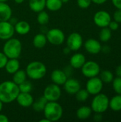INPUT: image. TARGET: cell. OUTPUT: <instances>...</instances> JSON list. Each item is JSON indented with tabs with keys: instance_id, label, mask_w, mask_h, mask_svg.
Wrapping results in <instances>:
<instances>
[{
	"instance_id": "6da1fadb",
	"label": "cell",
	"mask_w": 121,
	"mask_h": 122,
	"mask_svg": "<svg viewBox=\"0 0 121 122\" xmlns=\"http://www.w3.org/2000/svg\"><path fill=\"white\" fill-rule=\"evenodd\" d=\"M19 93V86L13 81H4L0 84V101L3 104L16 101Z\"/></svg>"
},
{
	"instance_id": "7a4b0ae2",
	"label": "cell",
	"mask_w": 121,
	"mask_h": 122,
	"mask_svg": "<svg viewBox=\"0 0 121 122\" xmlns=\"http://www.w3.org/2000/svg\"><path fill=\"white\" fill-rule=\"evenodd\" d=\"M22 51V44L19 39L10 38L6 40L3 46V53L8 59H18Z\"/></svg>"
},
{
	"instance_id": "3957f363",
	"label": "cell",
	"mask_w": 121,
	"mask_h": 122,
	"mask_svg": "<svg viewBox=\"0 0 121 122\" xmlns=\"http://www.w3.org/2000/svg\"><path fill=\"white\" fill-rule=\"evenodd\" d=\"M25 71L27 77L29 79L32 80H39L45 76L47 69L44 63L39 61H34L28 64Z\"/></svg>"
},
{
	"instance_id": "277c9868",
	"label": "cell",
	"mask_w": 121,
	"mask_h": 122,
	"mask_svg": "<svg viewBox=\"0 0 121 122\" xmlns=\"http://www.w3.org/2000/svg\"><path fill=\"white\" fill-rule=\"evenodd\" d=\"M43 112L44 117L48 119L50 122H57L61 119L63 109L57 102H48Z\"/></svg>"
},
{
	"instance_id": "5b68a950",
	"label": "cell",
	"mask_w": 121,
	"mask_h": 122,
	"mask_svg": "<svg viewBox=\"0 0 121 122\" xmlns=\"http://www.w3.org/2000/svg\"><path fill=\"white\" fill-rule=\"evenodd\" d=\"M91 108L95 113H104L109 108V98L105 94L102 93L94 95Z\"/></svg>"
},
{
	"instance_id": "8992f818",
	"label": "cell",
	"mask_w": 121,
	"mask_h": 122,
	"mask_svg": "<svg viewBox=\"0 0 121 122\" xmlns=\"http://www.w3.org/2000/svg\"><path fill=\"white\" fill-rule=\"evenodd\" d=\"M47 41L54 46L61 45L65 41V34L63 31L58 28L48 29L46 34Z\"/></svg>"
},
{
	"instance_id": "52a82bcc",
	"label": "cell",
	"mask_w": 121,
	"mask_h": 122,
	"mask_svg": "<svg viewBox=\"0 0 121 122\" xmlns=\"http://www.w3.org/2000/svg\"><path fill=\"white\" fill-rule=\"evenodd\" d=\"M81 69L83 75L88 79L97 76L101 72V67L99 64L94 61H86Z\"/></svg>"
},
{
	"instance_id": "ba28073f",
	"label": "cell",
	"mask_w": 121,
	"mask_h": 122,
	"mask_svg": "<svg viewBox=\"0 0 121 122\" xmlns=\"http://www.w3.org/2000/svg\"><path fill=\"white\" fill-rule=\"evenodd\" d=\"M48 102H57L61 96V89L59 85L54 83L46 86L43 95Z\"/></svg>"
},
{
	"instance_id": "9c48e42d",
	"label": "cell",
	"mask_w": 121,
	"mask_h": 122,
	"mask_svg": "<svg viewBox=\"0 0 121 122\" xmlns=\"http://www.w3.org/2000/svg\"><path fill=\"white\" fill-rule=\"evenodd\" d=\"M103 87V82L101 81L100 77L94 76L89 78L86 82V89L91 95H96L101 92Z\"/></svg>"
},
{
	"instance_id": "30bf717a",
	"label": "cell",
	"mask_w": 121,
	"mask_h": 122,
	"mask_svg": "<svg viewBox=\"0 0 121 122\" xmlns=\"http://www.w3.org/2000/svg\"><path fill=\"white\" fill-rule=\"evenodd\" d=\"M83 44L82 36L78 32H73L66 39V46L73 51L79 50Z\"/></svg>"
},
{
	"instance_id": "8fae6325",
	"label": "cell",
	"mask_w": 121,
	"mask_h": 122,
	"mask_svg": "<svg viewBox=\"0 0 121 122\" xmlns=\"http://www.w3.org/2000/svg\"><path fill=\"white\" fill-rule=\"evenodd\" d=\"M111 14L108 11L104 10H101L96 12V14L93 16V21L95 24L100 28L108 26V24L111 22Z\"/></svg>"
},
{
	"instance_id": "7c38bea8",
	"label": "cell",
	"mask_w": 121,
	"mask_h": 122,
	"mask_svg": "<svg viewBox=\"0 0 121 122\" xmlns=\"http://www.w3.org/2000/svg\"><path fill=\"white\" fill-rule=\"evenodd\" d=\"M14 33V26L9 21H0V39L6 41L13 37Z\"/></svg>"
},
{
	"instance_id": "4fadbf2b",
	"label": "cell",
	"mask_w": 121,
	"mask_h": 122,
	"mask_svg": "<svg viewBox=\"0 0 121 122\" xmlns=\"http://www.w3.org/2000/svg\"><path fill=\"white\" fill-rule=\"evenodd\" d=\"M66 92L70 95H75L81 88L80 81L74 78H68L63 84Z\"/></svg>"
},
{
	"instance_id": "5bb4252c",
	"label": "cell",
	"mask_w": 121,
	"mask_h": 122,
	"mask_svg": "<svg viewBox=\"0 0 121 122\" xmlns=\"http://www.w3.org/2000/svg\"><path fill=\"white\" fill-rule=\"evenodd\" d=\"M84 48L91 54H98L101 51V42L95 39H89L84 43Z\"/></svg>"
},
{
	"instance_id": "9a60e30c",
	"label": "cell",
	"mask_w": 121,
	"mask_h": 122,
	"mask_svg": "<svg viewBox=\"0 0 121 122\" xmlns=\"http://www.w3.org/2000/svg\"><path fill=\"white\" fill-rule=\"evenodd\" d=\"M16 101L19 104V106L24 108H28L31 107L34 102V98L30 93L20 92L16 97Z\"/></svg>"
},
{
	"instance_id": "2e32d148",
	"label": "cell",
	"mask_w": 121,
	"mask_h": 122,
	"mask_svg": "<svg viewBox=\"0 0 121 122\" xmlns=\"http://www.w3.org/2000/svg\"><path fill=\"white\" fill-rule=\"evenodd\" d=\"M67 79L68 77L66 75L65 72L63 71V70L61 69H54L51 74V79L53 83L59 86L63 85Z\"/></svg>"
},
{
	"instance_id": "e0dca14e",
	"label": "cell",
	"mask_w": 121,
	"mask_h": 122,
	"mask_svg": "<svg viewBox=\"0 0 121 122\" xmlns=\"http://www.w3.org/2000/svg\"><path fill=\"white\" fill-rule=\"evenodd\" d=\"M86 61V56L83 54L76 53L71 56L69 63L73 69H81Z\"/></svg>"
},
{
	"instance_id": "ac0fdd59",
	"label": "cell",
	"mask_w": 121,
	"mask_h": 122,
	"mask_svg": "<svg viewBox=\"0 0 121 122\" xmlns=\"http://www.w3.org/2000/svg\"><path fill=\"white\" fill-rule=\"evenodd\" d=\"M12 16V10L6 2H0V21H9Z\"/></svg>"
},
{
	"instance_id": "d6986e66",
	"label": "cell",
	"mask_w": 121,
	"mask_h": 122,
	"mask_svg": "<svg viewBox=\"0 0 121 122\" xmlns=\"http://www.w3.org/2000/svg\"><path fill=\"white\" fill-rule=\"evenodd\" d=\"M14 26L15 32L19 35H26L31 30L30 24L26 21H18Z\"/></svg>"
},
{
	"instance_id": "ffe728a7",
	"label": "cell",
	"mask_w": 121,
	"mask_h": 122,
	"mask_svg": "<svg viewBox=\"0 0 121 122\" xmlns=\"http://www.w3.org/2000/svg\"><path fill=\"white\" fill-rule=\"evenodd\" d=\"M4 69L8 74H13L20 69V62L18 59H8Z\"/></svg>"
},
{
	"instance_id": "44dd1931",
	"label": "cell",
	"mask_w": 121,
	"mask_h": 122,
	"mask_svg": "<svg viewBox=\"0 0 121 122\" xmlns=\"http://www.w3.org/2000/svg\"><path fill=\"white\" fill-rule=\"evenodd\" d=\"M46 0H29V8L33 11L39 13V11L44 10L46 8Z\"/></svg>"
},
{
	"instance_id": "7402d4cb",
	"label": "cell",
	"mask_w": 121,
	"mask_h": 122,
	"mask_svg": "<svg viewBox=\"0 0 121 122\" xmlns=\"http://www.w3.org/2000/svg\"><path fill=\"white\" fill-rule=\"evenodd\" d=\"M47 42L48 41H47L46 34H42V33H39V34H37L36 35H35L33 39V41H32L33 45L37 49L44 48L46 46Z\"/></svg>"
},
{
	"instance_id": "603a6c76",
	"label": "cell",
	"mask_w": 121,
	"mask_h": 122,
	"mask_svg": "<svg viewBox=\"0 0 121 122\" xmlns=\"http://www.w3.org/2000/svg\"><path fill=\"white\" fill-rule=\"evenodd\" d=\"M92 109L91 107L88 106H83L78 108L76 111V117L78 119L81 120H85L88 119L91 114H92Z\"/></svg>"
},
{
	"instance_id": "cb8c5ba5",
	"label": "cell",
	"mask_w": 121,
	"mask_h": 122,
	"mask_svg": "<svg viewBox=\"0 0 121 122\" xmlns=\"http://www.w3.org/2000/svg\"><path fill=\"white\" fill-rule=\"evenodd\" d=\"M47 102H48V101L46 100V99L44 96H42V97L38 98L36 101H34L31 107L35 112H41L44 111Z\"/></svg>"
},
{
	"instance_id": "d4e9b609",
	"label": "cell",
	"mask_w": 121,
	"mask_h": 122,
	"mask_svg": "<svg viewBox=\"0 0 121 122\" xmlns=\"http://www.w3.org/2000/svg\"><path fill=\"white\" fill-rule=\"evenodd\" d=\"M109 107L113 112L121 111V94H117L109 99Z\"/></svg>"
},
{
	"instance_id": "484cf974",
	"label": "cell",
	"mask_w": 121,
	"mask_h": 122,
	"mask_svg": "<svg viewBox=\"0 0 121 122\" xmlns=\"http://www.w3.org/2000/svg\"><path fill=\"white\" fill-rule=\"evenodd\" d=\"M26 78H27V75H26V71L19 69L18 71H16L15 73L13 74L12 81L17 85H19L20 84L26 81Z\"/></svg>"
},
{
	"instance_id": "4316f807",
	"label": "cell",
	"mask_w": 121,
	"mask_h": 122,
	"mask_svg": "<svg viewBox=\"0 0 121 122\" xmlns=\"http://www.w3.org/2000/svg\"><path fill=\"white\" fill-rule=\"evenodd\" d=\"M63 3L61 0H46V7L51 11H56L61 9Z\"/></svg>"
},
{
	"instance_id": "83f0119b",
	"label": "cell",
	"mask_w": 121,
	"mask_h": 122,
	"mask_svg": "<svg viewBox=\"0 0 121 122\" xmlns=\"http://www.w3.org/2000/svg\"><path fill=\"white\" fill-rule=\"evenodd\" d=\"M112 36V31L107 26L103 27L99 33V39L102 42L108 41Z\"/></svg>"
},
{
	"instance_id": "f1b7e54d",
	"label": "cell",
	"mask_w": 121,
	"mask_h": 122,
	"mask_svg": "<svg viewBox=\"0 0 121 122\" xmlns=\"http://www.w3.org/2000/svg\"><path fill=\"white\" fill-rule=\"evenodd\" d=\"M100 79L103 83L106 84H110L113 81L114 76L113 74L109 71V70H103L101 72H100Z\"/></svg>"
},
{
	"instance_id": "f546056e",
	"label": "cell",
	"mask_w": 121,
	"mask_h": 122,
	"mask_svg": "<svg viewBox=\"0 0 121 122\" xmlns=\"http://www.w3.org/2000/svg\"><path fill=\"white\" fill-rule=\"evenodd\" d=\"M37 21L40 25H46L49 21V15L45 11H41L37 15Z\"/></svg>"
},
{
	"instance_id": "4dcf8cb0",
	"label": "cell",
	"mask_w": 121,
	"mask_h": 122,
	"mask_svg": "<svg viewBox=\"0 0 121 122\" xmlns=\"http://www.w3.org/2000/svg\"><path fill=\"white\" fill-rule=\"evenodd\" d=\"M75 95H76V99H77V101H78L80 102H84L88 99L90 94L86 89H80L76 93Z\"/></svg>"
},
{
	"instance_id": "1f68e13d",
	"label": "cell",
	"mask_w": 121,
	"mask_h": 122,
	"mask_svg": "<svg viewBox=\"0 0 121 122\" xmlns=\"http://www.w3.org/2000/svg\"><path fill=\"white\" fill-rule=\"evenodd\" d=\"M18 86H19V89L20 92L30 93L32 91V89H33L32 84L30 81H27V80L24 81V82H22L21 84H20Z\"/></svg>"
},
{
	"instance_id": "d6a6232c",
	"label": "cell",
	"mask_w": 121,
	"mask_h": 122,
	"mask_svg": "<svg viewBox=\"0 0 121 122\" xmlns=\"http://www.w3.org/2000/svg\"><path fill=\"white\" fill-rule=\"evenodd\" d=\"M113 88L117 94H121V77L116 76L113 80Z\"/></svg>"
},
{
	"instance_id": "836d02e7",
	"label": "cell",
	"mask_w": 121,
	"mask_h": 122,
	"mask_svg": "<svg viewBox=\"0 0 121 122\" xmlns=\"http://www.w3.org/2000/svg\"><path fill=\"white\" fill-rule=\"evenodd\" d=\"M92 3L91 0H77V4L81 9H88Z\"/></svg>"
},
{
	"instance_id": "e575fe53",
	"label": "cell",
	"mask_w": 121,
	"mask_h": 122,
	"mask_svg": "<svg viewBox=\"0 0 121 122\" xmlns=\"http://www.w3.org/2000/svg\"><path fill=\"white\" fill-rule=\"evenodd\" d=\"M7 60H8V58L3 53V51L2 52L0 51V69L4 68V66H5V65L6 64Z\"/></svg>"
},
{
	"instance_id": "d590c367",
	"label": "cell",
	"mask_w": 121,
	"mask_h": 122,
	"mask_svg": "<svg viewBox=\"0 0 121 122\" xmlns=\"http://www.w3.org/2000/svg\"><path fill=\"white\" fill-rule=\"evenodd\" d=\"M113 19L118 23H121V9H117L114 12Z\"/></svg>"
},
{
	"instance_id": "8d00e7d4",
	"label": "cell",
	"mask_w": 121,
	"mask_h": 122,
	"mask_svg": "<svg viewBox=\"0 0 121 122\" xmlns=\"http://www.w3.org/2000/svg\"><path fill=\"white\" fill-rule=\"evenodd\" d=\"M119 23H118L116 21H111V22L108 24V28L111 30V31H116L119 28Z\"/></svg>"
},
{
	"instance_id": "74e56055",
	"label": "cell",
	"mask_w": 121,
	"mask_h": 122,
	"mask_svg": "<svg viewBox=\"0 0 121 122\" xmlns=\"http://www.w3.org/2000/svg\"><path fill=\"white\" fill-rule=\"evenodd\" d=\"M63 71L65 72V74H66V75L67 76V77L68 78L69 76H71V74H72V72H73V67H71L70 65L69 66H66L64 69H63Z\"/></svg>"
},
{
	"instance_id": "f35d334b",
	"label": "cell",
	"mask_w": 121,
	"mask_h": 122,
	"mask_svg": "<svg viewBox=\"0 0 121 122\" xmlns=\"http://www.w3.org/2000/svg\"><path fill=\"white\" fill-rule=\"evenodd\" d=\"M112 3L117 9H121V0H112Z\"/></svg>"
},
{
	"instance_id": "ab89813d",
	"label": "cell",
	"mask_w": 121,
	"mask_h": 122,
	"mask_svg": "<svg viewBox=\"0 0 121 122\" xmlns=\"http://www.w3.org/2000/svg\"><path fill=\"white\" fill-rule=\"evenodd\" d=\"M93 119L95 122H99L101 121H102L103 119V117H102V114H100V113H96V114L94 115L93 117Z\"/></svg>"
},
{
	"instance_id": "60d3db41",
	"label": "cell",
	"mask_w": 121,
	"mask_h": 122,
	"mask_svg": "<svg viewBox=\"0 0 121 122\" xmlns=\"http://www.w3.org/2000/svg\"><path fill=\"white\" fill-rule=\"evenodd\" d=\"M9 122V119L8 118L7 116H6L5 114H1L0 113V122Z\"/></svg>"
},
{
	"instance_id": "b9f144b4",
	"label": "cell",
	"mask_w": 121,
	"mask_h": 122,
	"mask_svg": "<svg viewBox=\"0 0 121 122\" xmlns=\"http://www.w3.org/2000/svg\"><path fill=\"white\" fill-rule=\"evenodd\" d=\"M101 51L104 53V54H108L111 51V48L108 45H104L103 46H102L101 48Z\"/></svg>"
},
{
	"instance_id": "7bdbcfd3",
	"label": "cell",
	"mask_w": 121,
	"mask_h": 122,
	"mask_svg": "<svg viewBox=\"0 0 121 122\" xmlns=\"http://www.w3.org/2000/svg\"><path fill=\"white\" fill-rule=\"evenodd\" d=\"M115 72H116V76L121 77V65L118 66L116 68Z\"/></svg>"
},
{
	"instance_id": "ee69618b",
	"label": "cell",
	"mask_w": 121,
	"mask_h": 122,
	"mask_svg": "<svg viewBox=\"0 0 121 122\" xmlns=\"http://www.w3.org/2000/svg\"><path fill=\"white\" fill-rule=\"evenodd\" d=\"M93 3L96 4H103L107 1V0H91Z\"/></svg>"
},
{
	"instance_id": "f6af8a7d",
	"label": "cell",
	"mask_w": 121,
	"mask_h": 122,
	"mask_svg": "<svg viewBox=\"0 0 121 122\" xmlns=\"http://www.w3.org/2000/svg\"><path fill=\"white\" fill-rule=\"evenodd\" d=\"M9 21L11 24H13L14 26L16 24V22L18 21V20H17V19H16V18H14V17H11L10 18V19L9 20Z\"/></svg>"
},
{
	"instance_id": "bcb514c9",
	"label": "cell",
	"mask_w": 121,
	"mask_h": 122,
	"mask_svg": "<svg viewBox=\"0 0 121 122\" xmlns=\"http://www.w3.org/2000/svg\"><path fill=\"white\" fill-rule=\"evenodd\" d=\"M71 51V49L67 46H66L63 49V52L65 54H66V55H67V54H68Z\"/></svg>"
},
{
	"instance_id": "7dc6e473",
	"label": "cell",
	"mask_w": 121,
	"mask_h": 122,
	"mask_svg": "<svg viewBox=\"0 0 121 122\" xmlns=\"http://www.w3.org/2000/svg\"><path fill=\"white\" fill-rule=\"evenodd\" d=\"M14 2H15L16 4H22V3L24 2V0H14Z\"/></svg>"
},
{
	"instance_id": "c3c4849f",
	"label": "cell",
	"mask_w": 121,
	"mask_h": 122,
	"mask_svg": "<svg viewBox=\"0 0 121 122\" xmlns=\"http://www.w3.org/2000/svg\"><path fill=\"white\" fill-rule=\"evenodd\" d=\"M39 122H50V121H49L48 119H46V117H44V119H40V120H39Z\"/></svg>"
},
{
	"instance_id": "681fc988",
	"label": "cell",
	"mask_w": 121,
	"mask_h": 122,
	"mask_svg": "<svg viewBox=\"0 0 121 122\" xmlns=\"http://www.w3.org/2000/svg\"><path fill=\"white\" fill-rule=\"evenodd\" d=\"M2 109H3V103L0 101V113L2 110Z\"/></svg>"
},
{
	"instance_id": "f907efd6",
	"label": "cell",
	"mask_w": 121,
	"mask_h": 122,
	"mask_svg": "<svg viewBox=\"0 0 121 122\" xmlns=\"http://www.w3.org/2000/svg\"><path fill=\"white\" fill-rule=\"evenodd\" d=\"M62 1L63 4H66V3H68L69 1V0H61Z\"/></svg>"
},
{
	"instance_id": "816d5d0a",
	"label": "cell",
	"mask_w": 121,
	"mask_h": 122,
	"mask_svg": "<svg viewBox=\"0 0 121 122\" xmlns=\"http://www.w3.org/2000/svg\"><path fill=\"white\" fill-rule=\"evenodd\" d=\"M8 0H0V2H6Z\"/></svg>"
}]
</instances>
